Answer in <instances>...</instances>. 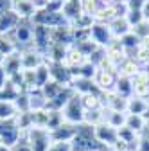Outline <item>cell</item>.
<instances>
[{
  "instance_id": "cell-5",
  "label": "cell",
  "mask_w": 149,
  "mask_h": 151,
  "mask_svg": "<svg viewBox=\"0 0 149 151\" xmlns=\"http://www.w3.org/2000/svg\"><path fill=\"white\" fill-rule=\"evenodd\" d=\"M61 14L67 20V24L72 27L79 22V18L85 14L83 13V2L81 0H63L61 6Z\"/></svg>"
},
{
  "instance_id": "cell-17",
  "label": "cell",
  "mask_w": 149,
  "mask_h": 151,
  "mask_svg": "<svg viewBox=\"0 0 149 151\" xmlns=\"http://www.w3.org/2000/svg\"><path fill=\"white\" fill-rule=\"evenodd\" d=\"M115 92L119 96L129 99L133 97V81L129 78H124V76H117V83H115Z\"/></svg>"
},
{
  "instance_id": "cell-19",
  "label": "cell",
  "mask_w": 149,
  "mask_h": 151,
  "mask_svg": "<svg viewBox=\"0 0 149 151\" xmlns=\"http://www.w3.org/2000/svg\"><path fill=\"white\" fill-rule=\"evenodd\" d=\"M18 115L14 101H0V121H11Z\"/></svg>"
},
{
  "instance_id": "cell-30",
  "label": "cell",
  "mask_w": 149,
  "mask_h": 151,
  "mask_svg": "<svg viewBox=\"0 0 149 151\" xmlns=\"http://www.w3.org/2000/svg\"><path fill=\"white\" fill-rule=\"evenodd\" d=\"M102 2H104V6H115V4L122 2V0H102Z\"/></svg>"
},
{
  "instance_id": "cell-18",
  "label": "cell",
  "mask_w": 149,
  "mask_h": 151,
  "mask_svg": "<svg viewBox=\"0 0 149 151\" xmlns=\"http://www.w3.org/2000/svg\"><path fill=\"white\" fill-rule=\"evenodd\" d=\"M126 126L129 129H133L137 135H142L144 129H145V117L144 115H131V113H128Z\"/></svg>"
},
{
  "instance_id": "cell-7",
  "label": "cell",
  "mask_w": 149,
  "mask_h": 151,
  "mask_svg": "<svg viewBox=\"0 0 149 151\" xmlns=\"http://www.w3.org/2000/svg\"><path fill=\"white\" fill-rule=\"evenodd\" d=\"M90 38H92V42H95L99 47H104V49L113 42V36H111V31H110L108 24H99V22L92 24Z\"/></svg>"
},
{
  "instance_id": "cell-26",
  "label": "cell",
  "mask_w": 149,
  "mask_h": 151,
  "mask_svg": "<svg viewBox=\"0 0 149 151\" xmlns=\"http://www.w3.org/2000/svg\"><path fill=\"white\" fill-rule=\"evenodd\" d=\"M144 2H145V0H126L128 9H131V11H142Z\"/></svg>"
},
{
  "instance_id": "cell-14",
  "label": "cell",
  "mask_w": 149,
  "mask_h": 151,
  "mask_svg": "<svg viewBox=\"0 0 149 151\" xmlns=\"http://www.w3.org/2000/svg\"><path fill=\"white\" fill-rule=\"evenodd\" d=\"M119 68H120V70H119V76H124V78H129V79H133L135 76L142 70L140 63H138L137 60H133V58H126Z\"/></svg>"
},
{
  "instance_id": "cell-31",
  "label": "cell",
  "mask_w": 149,
  "mask_h": 151,
  "mask_svg": "<svg viewBox=\"0 0 149 151\" xmlns=\"http://www.w3.org/2000/svg\"><path fill=\"white\" fill-rule=\"evenodd\" d=\"M0 151H13L9 146H6V144H2V146H0Z\"/></svg>"
},
{
  "instance_id": "cell-1",
  "label": "cell",
  "mask_w": 149,
  "mask_h": 151,
  "mask_svg": "<svg viewBox=\"0 0 149 151\" xmlns=\"http://www.w3.org/2000/svg\"><path fill=\"white\" fill-rule=\"evenodd\" d=\"M61 113H63L65 122H68V124H76V126L83 124V119H85V108H83V104H81V96H79V93H76V92L72 93L70 99L67 101V104L63 106Z\"/></svg>"
},
{
  "instance_id": "cell-8",
  "label": "cell",
  "mask_w": 149,
  "mask_h": 151,
  "mask_svg": "<svg viewBox=\"0 0 149 151\" xmlns=\"http://www.w3.org/2000/svg\"><path fill=\"white\" fill-rule=\"evenodd\" d=\"M11 11L20 16V20H31L36 13V4L32 0H11Z\"/></svg>"
},
{
  "instance_id": "cell-10",
  "label": "cell",
  "mask_w": 149,
  "mask_h": 151,
  "mask_svg": "<svg viewBox=\"0 0 149 151\" xmlns=\"http://www.w3.org/2000/svg\"><path fill=\"white\" fill-rule=\"evenodd\" d=\"M77 129H79V126L65 122L58 129L50 131V137H52V140H58V142H72V139L77 133Z\"/></svg>"
},
{
  "instance_id": "cell-24",
  "label": "cell",
  "mask_w": 149,
  "mask_h": 151,
  "mask_svg": "<svg viewBox=\"0 0 149 151\" xmlns=\"http://www.w3.org/2000/svg\"><path fill=\"white\" fill-rule=\"evenodd\" d=\"M47 151H74L72 142H58V140H52V144L49 146Z\"/></svg>"
},
{
  "instance_id": "cell-6",
  "label": "cell",
  "mask_w": 149,
  "mask_h": 151,
  "mask_svg": "<svg viewBox=\"0 0 149 151\" xmlns=\"http://www.w3.org/2000/svg\"><path fill=\"white\" fill-rule=\"evenodd\" d=\"M92 81H94L95 88H97L101 93H102V92H111V90H115L117 74L97 67V72H95V76H94V79H92Z\"/></svg>"
},
{
  "instance_id": "cell-29",
  "label": "cell",
  "mask_w": 149,
  "mask_h": 151,
  "mask_svg": "<svg viewBox=\"0 0 149 151\" xmlns=\"http://www.w3.org/2000/svg\"><path fill=\"white\" fill-rule=\"evenodd\" d=\"M142 16H144L145 22H149V0H145L144 6H142Z\"/></svg>"
},
{
  "instance_id": "cell-25",
  "label": "cell",
  "mask_w": 149,
  "mask_h": 151,
  "mask_svg": "<svg viewBox=\"0 0 149 151\" xmlns=\"http://www.w3.org/2000/svg\"><path fill=\"white\" fill-rule=\"evenodd\" d=\"M131 31L140 38V40H142V38H147V36H149V22H145V20H144L142 24H138V25H137V27H133Z\"/></svg>"
},
{
  "instance_id": "cell-27",
  "label": "cell",
  "mask_w": 149,
  "mask_h": 151,
  "mask_svg": "<svg viewBox=\"0 0 149 151\" xmlns=\"http://www.w3.org/2000/svg\"><path fill=\"white\" fill-rule=\"evenodd\" d=\"M11 9V0H0V14Z\"/></svg>"
},
{
  "instance_id": "cell-20",
  "label": "cell",
  "mask_w": 149,
  "mask_h": 151,
  "mask_svg": "<svg viewBox=\"0 0 149 151\" xmlns=\"http://www.w3.org/2000/svg\"><path fill=\"white\" fill-rule=\"evenodd\" d=\"M81 2H83V13L86 16H90L92 20H94V16L104 7L102 0H81Z\"/></svg>"
},
{
  "instance_id": "cell-33",
  "label": "cell",
  "mask_w": 149,
  "mask_h": 151,
  "mask_svg": "<svg viewBox=\"0 0 149 151\" xmlns=\"http://www.w3.org/2000/svg\"><path fill=\"white\" fill-rule=\"evenodd\" d=\"M0 101H4V99H2V92H0Z\"/></svg>"
},
{
  "instance_id": "cell-35",
  "label": "cell",
  "mask_w": 149,
  "mask_h": 151,
  "mask_svg": "<svg viewBox=\"0 0 149 151\" xmlns=\"http://www.w3.org/2000/svg\"><path fill=\"white\" fill-rule=\"evenodd\" d=\"M0 146H2V140H0Z\"/></svg>"
},
{
  "instance_id": "cell-32",
  "label": "cell",
  "mask_w": 149,
  "mask_h": 151,
  "mask_svg": "<svg viewBox=\"0 0 149 151\" xmlns=\"http://www.w3.org/2000/svg\"><path fill=\"white\" fill-rule=\"evenodd\" d=\"M4 60H6V56H2V54H0V67H2V63H4Z\"/></svg>"
},
{
  "instance_id": "cell-16",
  "label": "cell",
  "mask_w": 149,
  "mask_h": 151,
  "mask_svg": "<svg viewBox=\"0 0 149 151\" xmlns=\"http://www.w3.org/2000/svg\"><path fill=\"white\" fill-rule=\"evenodd\" d=\"M34 79H36V88L38 90H42L49 81H52V78H50V65L47 61L42 63L38 68H34Z\"/></svg>"
},
{
  "instance_id": "cell-28",
  "label": "cell",
  "mask_w": 149,
  "mask_h": 151,
  "mask_svg": "<svg viewBox=\"0 0 149 151\" xmlns=\"http://www.w3.org/2000/svg\"><path fill=\"white\" fill-rule=\"evenodd\" d=\"M7 83V74L4 70V67H0V90L4 88V85Z\"/></svg>"
},
{
  "instance_id": "cell-34",
  "label": "cell",
  "mask_w": 149,
  "mask_h": 151,
  "mask_svg": "<svg viewBox=\"0 0 149 151\" xmlns=\"http://www.w3.org/2000/svg\"><path fill=\"white\" fill-rule=\"evenodd\" d=\"M32 2H38V0H32Z\"/></svg>"
},
{
  "instance_id": "cell-23",
  "label": "cell",
  "mask_w": 149,
  "mask_h": 151,
  "mask_svg": "<svg viewBox=\"0 0 149 151\" xmlns=\"http://www.w3.org/2000/svg\"><path fill=\"white\" fill-rule=\"evenodd\" d=\"M25 135H27V129H25V131H22L20 140H18V142L11 147L13 151H32V147L29 146V142H27V137H25Z\"/></svg>"
},
{
  "instance_id": "cell-15",
  "label": "cell",
  "mask_w": 149,
  "mask_h": 151,
  "mask_svg": "<svg viewBox=\"0 0 149 151\" xmlns=\"http://www.w3.org/2000/svg\"><path fill=\"white\" fill-rule=\"evenodd\" d=\"M149 111V101L145 99H140V97H129V103H128V113L131 115H144Z\"/></svg>"
},
{
  "instance_id": "cell-11",
  "label": "cell",
  "mask_w": 149,
  "mask_h": 151,
  "mask_svg": "<svg viewBox=\"0 0 149 151\" xmlns=\"http://www.w3.org/2000/svg\"><path fill=\"white\" fill-rule=\"evenodd\" d=\"M88 60L85 58V54L77 49V47H68L67 50V56H65V60H63V65L67 68H79L83 63H86Z\"/></svg>"
},
{
  "instance_id": "cell-22",
  "label": "cell",
  "mask_w": 149,
  "mask_h": 151,
  "mask_svg": "<svg viewBox=\"0 0 149 151\" xmlns=\"http://www.w3.org/2000/svg\"><path fill=\"white\" fill-rule=\"evenodd\" d=\"M126 20H128V24H129V27H137L138 24H142L144 22V16H142V11H131V9H128V13H126Z\"/></svg>"
},
{
  "instance_id": "cell-21",
  "label": "cell",
  "mask_w": 149,
  "mask_h": 151,
  "mask_svg": "<svg viewBox=\"0 0 149 151\" xmlns=\"http://www.w3.org/2000/svg\"><path fill=\"white\" fill-rule=\"evenodd\" d=\"M61 124H65V119H63L61 110H50L49 122H47V129H49V131H54V129H58Z\"/></svg>"
},
{
  "instance_id": "cell-12",
  "label": "cell",
  "mask_w": 149,
  "mask_h": 151,
  "mask_svg": "<svg viewBox=\"0 0 149 151\" xmlns=\"http://www.w3.org/2000/svg\"><path fill=\"white\" fill-rule=\"evenodd\" d=\"M110 31H111V36H113V40H120L122 36H126L129 31H131V27H129L128 20H126V16H119L115 18L113 22H110L108 24Z\"/></svg>"
},
{
  "instance_id": "cell-2",
  "label": "cell",
  "mask_w": 149,
  "mask_h": 151,
  "mask_svg": "<svg viewBox=\"0 0 149 151\" xmlns=\"http://www.w3.org/2000/svg\"><path fill=\"white\" fill-rule=\"evenodd\" d=\"M27 142L32 147V151H47L49 146L52 144V137H50V131L47 128H29L27 129Z\"/></svg>"
},
{
  "instance_id": "cell-37",
  "label": "cell",
  "mask_w": 149,
  "mask_h": 151,
  "mask_svg": "<svg viewBox=\"0 0 149 151\" xmlns=\"http://www.w3.org/2000/svg\"><path fill=\"white\" fill-rule=\"evenodd\" d=\"M104 151H108V149H104Z\"/></svg>"
},
{
  "instance_id": "cell-4",
  "label": "cell",
  "mask_w": 149,
  "mask_h": 151,
  "mask_svg": "<svg viewBox=\"0 0 149 151\" xmlns=\"http://www.w3.org/2000/svg\"><path fill=\"white\" fill-rule=\"evenodd\" d=\"M22 137V129L16 126V121H0V140L2 144L13 147Z\"/></svg>"
},
{
  "instance_id": "cell-36",
  "label": "cell",
  "mask_w": 149,
  "mask_h": 151,
  "mask_svg": "<svg viewBox=\"0 0 149 151\" xmlns=\"http://www.w3.org/2000/svg\"><path fill=\"white\" fill-rule=\"evenodd\" d=\"M108 151H113V149H108Z\"/></svg>"
},
{
  "instance_id": "cell-9",
  "label": "cell",
  "mask_w": 149,
  "mask_h": 151,
  "mask_svg": "<svg viewBox=\"0 0 149 151\" xmlns=\"http://www.w3.org/2000/svg\"><path fill=\"white\" fill-rule=\"evenodd\" d=\"M20 22H22L20 16H18L16 13H13L11 9L6 11V13H2V14H0V34H2V36L13 34L14 29L20 25Z\"/></svg>"
},
{
  "instance_id": "cell-13",
  "label": "cell",
  "mask_w": 149,
  "mask_h": 151,
  "mask_svg": "<svg viewBox=\"0 0 149 151\" xmlns=\"http://www.w3.org/2000/svg\"><path fill=\"white\" fill-rule=\"evenodd\" d=\"M81 104H83L85 111L99 110V108L102 106V97H101V92H90V93H83V96H81Z\"/></svg>"
},
{
  "instance_id": "cell-3",
  "label": "cell",
  "mask_w": 149,
  "mask_h": 151,
  "mask_svg": "<svg viewBox=\"0 0 149 151\" xmlns=\"http://www.w3.org/2000/svg\"><path fill=\"white\" fill-rule=\"evenodd\" d=\"M94 137L97 139V142H99L104 149H111V147H113V144L119 140L117 129L111 128V126L106 124V122H101V124L94 126Z\"/></svg>"
}]
</instances>
